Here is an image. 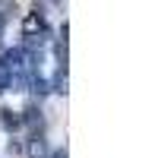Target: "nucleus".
<instances>
[{
  "label": "nucleus",
  "mask_w": 158,
  "mask_h": 158,
  "mask_svg": "<svg viewBox=\"0 0 158 158\" xmlns=\"http://www.w3.org/2000/svg\"><path fill=\"white\" fill-rule=\"evenodd\" d=\"M0 120H3V127H6V130H19V127H22V117H19L16 111H10V108L0 111Z\"/></svg>",
  "instance_id": "f257e3e1"
},
{
  "label": "nucleus",
  "mask_w": 158,
  "mask_h": 158,
  "mask_svg": "<svg viewBox=\"0 0 158 158\" xmlns=\"http://www.w3.org/2000/svg\"><path fill=\"white\" fill-rule=\"evenodd\" d=\"M29 155H32V158H48L44 139H32V142H29Z\"/></svg>",
  "instance_id": "f03ea898"
},
{
  "label": "nucleus",
  "mask_w": 158,
  "mask_h": 158,
  "mask_svg": "<svg viewBox=\"0 0 158 158\" xmlns=\"http://www.w3.org/2000/svg\"><path fill=\"white\" fill-rule=\"evenodd\" d=\"M10 82H13V76L6 73V67H3V60H0V95L10 89Z\"/></svg>",
  "instance_id": "7ed1b4c3"
},
{
  "label": "nucleus",
  "mask_w": 158,
  "mask_h": 158,
  "mask_svg": "<svg viewBox=\"0 0 158 158\" xmlns=\"http://www.w3.org/2000/svg\"><path fill=\"white\" fill-rule=\"evenodd\" d=\"M51 158H67V149H57V152L51 155Z\"/></svg>",
  "instance_id": "20e7f679"
},
{
  "label": "nucleus",
  "mask_w": 158,
  "mask_h": 158,
  "mask_svg": "<svg viewBox=\"0 0 158 158\" xmlns=\"http://www.w3.org/2000/svg\"><path fill=\"white\" fill-rule=\"evenodd\" d=\"M3 29H6V19L0 16V38H3Z\"/></svg>",
  "instance_id": "39448f33"
}]
</instances>
